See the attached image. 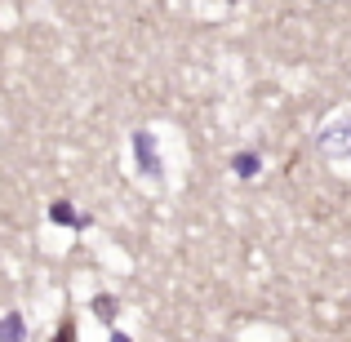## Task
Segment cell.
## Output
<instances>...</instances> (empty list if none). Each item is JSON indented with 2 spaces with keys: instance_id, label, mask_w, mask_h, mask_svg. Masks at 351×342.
<instances>
[{
  "instance_id": "1",
  "label": "cell",
  "mask_w": 351,
  "mask_h": 342,
  "mask_svg": "<svg viewBox=\"0 0 351 342\" xmlns=\"http://www.w3.org/2000/svg\"><path fill=\"white\" fill-rule=\"evenodd\" d=\"M232 169L249 178V173H258V156H236V160H232Z\"/></svg>"
},
{
  "instance_id": "2",
  "label": "cell",
  "mask_w": 351,
  "mask_h": 342,
  "mask_svg": "<svg viewBox=\"0 0 351 342\" xmlns=\"http://www.w3.org/2000/svg\"><path fill=\"white\" fill-rule=\"evenodd\" d=\"M112 342H129V338H112Z\"/></svg>"
}]
</instances>
